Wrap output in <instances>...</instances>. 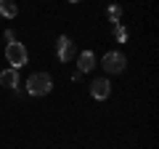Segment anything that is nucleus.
Here are the masks:
<instances>
[{
	"label": "nucleus",
	"mask_w": 159,
	"mask_h": 149,
	"mask_svg": "<svg viewBox=\"0 0 159 149\" xmlns=\"http://www.w3.org/2000/svg\"><path fill=\"white\" fill-rule=\"evenodd\" d=\"M77 67H80V72H93V69H96V53L93 51H82L80 59H77Z\"/></svg>",
	"instance_id": "6"
},
{
	"label": "nucleus",
	"mask_w": 159,
	"mask_h": 149,
	"mask_svg": "<svg viewBox=\"0 0 159 149\" xmlns=\"http://www.w3.org/2000/svg\"><path fill=\"white\" fill-rule=\"evenodd\" d=\"M0 85H6V88H16L19 85V69H3L0 72Z\"/></svg>",
	"instance_id": "7"
},
{
	"label": "nucleus",
	"mask_w": 159,
	"mask_h": 149,
	"mask_svg": "<svg viewBox=\"0 0 159 149\" xmlns=\"http://www.w3.org/2000/svg\"><path fill=\"white\" fill-rule=\"evenodd\" d=\"M106 16H109V22H119V19H122V8L119 6H109Z\"/></svg>",
	"instance_id": "10"
},
{
	"label": "nucleus",
	"mask_w": 159,
	"mask_h": 149,
	"mask_svg": "<svg viewBox=\"0 0 159 149\" xmlns=\"http://www.w3.org/2000/svg\"><path fill=\"white\" fill-rule=\"evenodd\" d=\"M6 40H8V43L16 40V32H13V29H6Z\"/></svg>",
	"instance_id": "11"
},
{
	"label": "nucleus",
	"mask_w": 159,
	"mask_h": 149,
	"mask_svg": "<svg viewBox=\"0 0 159 149\" xmlns=\"http://www.w3.org/2000/svg\"><path fill=\"white\" fill-rule=\"evenodd\" d=\"M109 93H111V83L106 80V77H98V80L90 83V96L96 99V101H103V99H109Z\"/></svg>",
	"instance_id": "5"
},
{
	"label": "nucleus",
	"mask_w": 159,
	"mask_h": 149,
	"mask_svg": "<svg viewBox=\"0 0 159 149\" xmlns=\"http://www.w3.org/2000/svg\"><path fill=\"white\" fill-rule=\"evenodd\" d=\"M111 32H114V37H117V43H127V29L119 22H111Z\"/></svg>",
	"instance_id": "9"
},
{
	"label": "nucleus",
	"mask_w": 159,
	"mask_h": 149,
	"mask_svg": "<svg viewBox=\"0 0 159 149\" xmlns=\"http://www.w3.org/2000/svg\"><path fill=\"white\" fill-rule=\"evenodd\" d=\"M66 3H80V0H66Z\"/></svg>",
	"instance_id": "12"
},
{
	"label": "nucleus",
	"mask_w": 159,
	"mask_h": 149,
	"mask_svg": "<svg viewBox=\"0 0 159 149\" xmlns=\"http://www.w3.org/2000/svg\"><path fill=\"white\" fill-rule=\"evenodd\" d=\"M16 13H19V6L13 0H0V16L3 19H16Z\"/></svg>",
	"instance_id": "8"
},
{
	"label": "nucleus",
	"mask_w": 159,
	"mask_h": 149,
	"mask_svg": "<svg viewBox=\"0 0 159 149\" xmlns=\"http://www.w3.org/2000/svg\"><path fill=\"white\" fill-rule=\"evenodd\" d=\"M53 88V77L48 72H34L27 80V93L29 96H48Z\"/></svg>",
	"instance_id": "1"
},
{
	"label": "nucleus",
	"mask_w": 159,
	"mask_h": 149,
	"mask_svg": "<svg viewBox=\"0 0 159 149\" xmlns=\"http://www.w3.org/2000/svg\"><path fill=\"white\" fill-rule=\"evenodd\" d=\"M6 59H8V64H11L13 69H21L24 64H27L29 56H27V48H24L21 43L13 40V43H8V46H6Z\"/></svg>",
	"instance_id": "3"
},
{
	"label": "nucleus",
	"mask_w": 159,
	"mask_h": 149,
	"mask_svg": "<svg viewBox=\"0 0 159 149\" xmlns=\"http://www.w3.org/2000/svg\"><path fill=\"white\" fill-rule=\"evenodd\" d=\"M56 56H58V61H72V59L77 56V48H74V43H72L69 35H58V40H56Z\"/></svg>",
	"instance_id": "4"
},
{
	"label": "nucleus",
	"mask_w": 159,
	"mask_h": 149,
	"mask_svg": "<svg viewBox=\"0 0 159 149\" xmlns=\"http://www.w3.org/2000/svg\"><path fill=\"white\" fill-rule=\"evenodd\" d=\"M101 67H103V72H109V74H122L125 67H127V59H125L122 51H109V53H103Z\"/></svg>",
	"instance_id": "2"
}]
</instances>
